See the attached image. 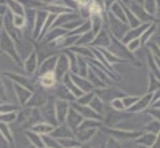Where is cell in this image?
Segmentation results:
<instances>
[{"mask_svg": "<svg viewBox=\"0 0 160 148\" xmlns=\"http://www.w3.org/2000/svg\"><path fill=\"white\" fill-rule=\"evenodd\" d=\"M138 143L151 148L152 145L157 143V134H146V136H142L141 139H138Z\"/></svg>", "mask_w": 160, "mask_h": 148, "instance_id": "9a60e30c", "label": "cell"}, {"mask_svg": "<svg viewBox=\"0 0 160 148\" xmlns=\"http://www.w3.org/2000/svg\"><path fill=\"white\" fill-rule=\"evenodd\" d=\"M7 11H8L7 5H0V18H3V16L7 15Z\"/></svg>", "mask_w": 160, "mask_h": 148, "instance_id": "4dcf8cb0", "label": "cell"}, {"mask_svg": "<svg viewBox=\"0 0 160 148\" xmlns=\"http://www.w3.org/2000/svg\"><path fill=\"white\" fill-rule=\"evenodd\" d=\"M139 97L138 96H127V97H123L122 99V104H123V107L125 109H130V107H133L136 104V100H138Z\"/></svg>", "mask_w": 160, "mask_h": 148, "instance_id": "83f0119b", "label": "cell"}, {"mask_svg": "<svg viewBox=\"0 0 160 148\" xmlns=\"http://www.w3.org/2000/svg\"><path fill=\"white\" fill-rule=\"evenodd\" d=\"M7 8L13 13V15H19V16L26 15V8L21 5L19 0H7Z\"/></svg>", "mask_w": 160, "mask_h": 148, "instance_id": "4fadbf2b", "label": "cell"}, {"mask_svg": "<svg viewBox=\"0 0 160 148\" xmlns=\"http://www.w3.org/2000/svg\"><path fill=\"white\" fill-rule=\"evenodd\" d=\"M37 69H38L37 54H35V53H31L29 58L26 59V62H24V72H26V75H28V76H31L32 73L37 72Z\"/></svg>", "mask_w": 160, "mask_h": 148, "instance_id": "ba28073f", "label": "cell"}, {"mask_svg": "<svg viewBox=\"0 0 160 148\" xmlns=\"http://www.w3.org/2000/svg\"><path fill=\"white\" fill-rule=\"evenodd\" d=\"M90 109H93L96 113H102V102H101L99 97H96V94H95V97L90 100Z\"/></svg>", "mask_w": 160, "mask_h": 148, "instance_id": "4316f807", "label": "cell"}, {"mask_svg": "<svg viewBox=\"0 0 160 148\" xmlns=\"http://www.w3.org/2000/svg\"><path fill=\"white\" fill-rule=\"evenodd\" d=\"M0 54H3V51H2V49H0Z\"/></svg>", "mask_w": 160, "mask_h": 148, "instance_id": "d6a6232c", "label": "cell"}, {"mask_svg": "<svg viewBox=\"0 0 160 148\" xmlns=\"http://www.w3.org/2000/svg\"><path fill=\"white\" fill-rule=\"evenodd\" d=\"M53 129H55V126H51L48 123H40V124H37V126L32 127V131L37 132V134H40V136H43V134H51Z\"/></svg>", "mask_w": 160, "mask_h": 148, "instance_id": "ffe728a7", "label": "cell"}, {"mask_svg": "<svg viewBox=\"0 0 160 148\" xmlns=\"http://www.w3.org/2000/svg\"><path fill=\"white\" fill-rule=\"evenodd\" d=\"M56 61H58V56H51V58L45 59L42 64H40V67H38L40 75H42V73H47V72H53V70H55V67H56Z\"/></svg>", "mask_w": 160, "mask_h": 148, "instance_id": "7c38bea8", "label": "cell"}, {"mask_svg": "<svg viewBox=\"0 0 160 148\" xmlns=\"http://www.w3.org/2000/svg\"><path fill=\"white\" fill-rule=\"evenodd\" d=\"M157 2L158 0H144V11L149 16H155L157 15Z\"/></svg>", "mask_w": 160, "mask_h": 148, "instance_id": "ac0fdd59", "label": "cell"}, {"mask_svg": "<svg viewBox=\"0 0 160 148\" xmlns=\"http://www.w3.org/2000/svg\"><path fill=\"white\" fill-rule=\"evenodd\" d=\"M68 70H69V59H68V56L66 54H61L59 58H58V61H56V67H55V75H56V80H59V78H62L66 73H68Z\"/></svg>", "mask_w": 160, "mask_h": 148, "instance_id": "7a4b0ae2", "label": "cell"}, {"mask_svg": "<svg viewBox=\"0 0 160 148\" xmlns=\"http://www.w3.org/2000/svg\"><path fill=\"white\" fill-rule=\"evenodd\" d=\"M51 134L53 136L51 137H55V139H68V137H71V132H69V129H68V126H61V127H55L51 131Z\"/></svg>", "mask_w": 160, "mask_h": 148, "instance_id": "2e32d148", "label": "cell"}, {"mask_svg": "<svg viewBox=\"0 0 160 148\" xmlns=\"http://www.w3.org/2000/svg\"><path fill=\"white\" fill-rule=\"evenodd\" d=\"M48 16V13H45V10H37L35 11V21H34V25H32V35L34 37H40V32H42V27L45 24V19Z\"/></svg>", "mask_w": 160, "mask_h": 148, "instance_id": "6da1fadb", "label": "cell"}, {"mask_svg": "<svg viewBox=\"0 0 160 148\" xmlns=\"http://www.w3.org/2000/svg\"><path fill=\"white\" fill-rule=\"evenodd\" d=\"M96 126H101V124L98 123V119H83L82 123H80V126L77 127V131L82 132V131H85V129H95Z\"/></svg>", "mask_w": 160, "mask_h": 148, "instance_id": "7402d4cb", "label": "cell"}, {"mask_svg": "<svg viewBox=\"0 0 160 148\" xmlns=\"http://www.w3.org/2000/svg\"><path fill=\"white\" fill-rule=\"evenodd\" d=\"M38 83L42 88H55L56 83H58V80H56V75L55 72H47V73H42V75H38Z\"/></svg>", "mask_w": 160, "mask_h": 148, "instance_id": "277c9868", "label": "cell"}, {"mask_svg": "<svg viewBox=\"0 0 160 148\" xmlns=\"http://www.w3.org/2000/svg\"><path fill=\"white\" fill-rule=\"evenodd\" d=\"M133 15H135L136 18H138V21L139 22H151V19H152V16H149L148 13L144 11V8L141 7V5H136V3H133L131 5V10H130Z\"/></svg>", "mask_w": 160, "mask_h": 148, "instance_id": "30bf717a", "label": "cell"}, {"mask_svg": "<svg viewBox=\"0 0 160 148\" xmlns=\"http://www.w3.org/2000/svg\"><path fill=\"white\" fill-rule=\"evenodd\" d=\"M152 97H154V92H148L144 97H139V99L136 100V104L133 105V107H130V110H131V112H142L146 107H149V105H151Z\"/></svg>", "mask_w": 160, "mask_h": 148, "instance_id": "8992f818", "label": "cell"}, {"mask_svg": "<svg viewBox=\"0 0 160 148\" xmlns=\"http://www.w3.org/2000/svg\"><path fill=\"white\" fill-rule=\"evenodd\" d=\"M111 105H112V109L117 110V112H123L125 110V107L122 104V99H112L111 100Z\"/></svg>", "mask_w": 160, "mask_h": 148, "instance_id": "f546056e", "label": "cell"}, {"mask_svg": "<svg viewBox=\"0 0 160 148\" xmlns=\"http://www.w3.org/2000/svg\"><path fill=\"white\" fill-rule=\"evenodd\" d=\"M11 25L15 29H24L26 27V18L24 16H19V15H13L11 13Z\"/></svg>", "mask_w": 160, "mask_h": 148, "instance_id": "603a6c76", "label": "cell"}, {"mask_svg": "<svg viewBox=\"0 0 160 148\" xmlns=\"http://www.w3.org/2000/svg\"><path fill=\"white\" fill-rule=\"evenodd\" d=\"M68 112H69L68 102H66V100L56 102V105H55V115H56V121H58V123H64L66 116H68Z\"/></svg>", "mask_w": 160, "mask_h": 148, "instance_id": "52a82bcc", "label": "cell"}, {"mask_svg": "<svg viewBox=\"0 0 160 148\" xmlns=\"http://www.w3.org/2000/svg\"><path fill=\"white\" fill-rule=\"evenodd\" d=\"M0 21H2V18H0Z\"/></svg>", "mask_w": 160, "mask_h": 148, "instance_id": "836d02e7", "label": "cell"}, {"mask_svg": "<svg viewBox=\"0 0 160 148\" xmlns=\"http://www.w3.org/2000/svg\"><path fill=\"white\" fill-rule=\"evenodd\" d=\"M2 27H3V22H2V21H0V30H2Z\"/></svg>", "mask_w": 160, "mask_h": 148, "instance_id": "1f68e13d", "label": "cell"}, {"mask_svg": "<svg viewBox=\"0 0 160 148\" xmlns=\"http://www.w3.org/2000/svg\"><path fill=\"white\" fill-rule=\"evenodd\" d=\"M26 136L29 137V140H31V143L35 146V148H43V142H42V137H40V134H37V132H34V131H29Z\"/></svg>", "mask_w": 160, "mask_h": 148, "instance_id": "44dd1931", "label": "cell"}, {"mask_svg": "<svg viewBox=\"0 0 160 148\" xmlns=\"http://www.w3.org/2000/svg\"><path fill=\"white\" fill-rule=\"evenodd\" d=\"M66 121H68V127H71V129H77V127L80 126V123L83 121V118H82V115L77 113L75 110L69 109L68 116H66Z\"/></svg>", "mask_w": 160, "mask_h": 148, "instance_id": "9c48e42d", "label": "cell"}, {"mask_svg": "<svg viewBox=\"0 0 160 148\" xmlns=\"http://www.w3.org/2000/svg\"><path fill=\"white\" fill-rule=\"evenodd\" d=\"M139 46H141L139 38H135V40H131V42L127 43V51H128V53H133V51H136Z\"/></svg>", "mask_w": 160, "mask_h": 148, "instance_id": "f1b7e54d", "label": "cell"}, {"mask_svg": "<svg viewBox=\"0 0 160 148\" xmlns=\"http://www.w3.org/2000/svg\"><path fill=\"white\" fill-rule=\"evenodd\" d=\"M95 97V92L93 91H90V92H83L80 97H77V104L78 105H87V104H90V100Z\"/></svg>", "mask_w": 160, "mask_h": 148, "instance_id": "484cf974", "label": "cell"}, {"mask_svg": "<svg viewBox=\"0 0 160 148\" xmlns=\"http://www.w3.org/2000/svg\"><path fill=\"white\" fill-rule=\"evenodd\" d=\"M74 110L77 112V113H80L82 115V118H88V119H101V115L99 113H96L93 109H90V107H87V105H78V104H74Z\"/></svg>", "mask_w": 160, "mask_h": 148, "instance_id": "5b68a950", "label": "cell"}, {"mask_svg": "<svg viewBox=\"0 0 160 148\" xmlns=\"http://www.w3.org/2000/svg\"><path fill=\"white\" fill-rule=\"evenodd\" d=\"M18 119V112H8V113H0V121L2 123H13V121H16Z\"/></svg>", "mask_w": 160, "mask_h": 148, "instance_id": "d4e9b609", "label": "cell"}, {"mask_svg": "<svg viewBox=\"0 0 160 148\" xmlns=\"http://www.w3.org/2000/svg\"><path fill=\"white\" fill-rule=\"evenodd\" d=\"M71 80L74 81V85L82 91V92H90V91H93V86L87 78H83V76H78L77 73H71Z\"/></svg>", "mask_w": 160, "mask_h": 148, "instance_id": "3957f363", "label": "cell"}, {"mask_svg": "<svg viewBox=\"0 0 160 148\" xmlns=\"http://www.w3.org/2000/svg\"><path fill=\"white\" fill-rule=\"evenodd\" d=\"M0 134L3 136V139L7 140V142H13V134H11V131H10V124H7V123H2L0 121Z\"/></svg>", "mask_w": 160, "mask_h": 148, "instance_id": "cb8c5ba5", "label": "cell"}, {"mask_svg": "<svg viewBox=\"0 0 160 148\" xmlns=\"http://www.w3.org/2000/svg\"><path fill=\"white\" fill-rule=\"evenodd\" d=\"M13 86H15V92L18 94V99H19L21 104H26V102L31 99L32 91H29L28 88H22L21 85H13Z\"/></svg>", "mask_w": 160, "mask_h": 148, "instance_id": "5bb4252c", "label": "cell"}, {"mask_svg": "<svg viewBox=\"0 0 160 148\" xmlns=\"http://www.w3.org/2000/svg\"><path fill=\"white\" fill-rule=\"evenodd\" d=\"M93 38H95V32H93V30H88V32H85V34H82V35L78 37V40H77L75 45H78V46H82V45H90V43L93 42Z\"/></svg>", "mask_w": 160, "mask_h": 148, "instance_id": "d6986e66", "label": "cell"}, {"mask_svg": "<svg viewBox=\"0 0 160 148\" xmlns=\"http://www.w3.org/2000/svg\"><path fill=\"white\" fill-rule=\"evenodd\" d=\"M91 45H99L101 48L109 46V45H111V37H109V34L106 32V30H102V29H101V30L95 35V38H93Z\"/></svg>", "mask_w": 160, "mask_h": 148, "instance_id": "8fae6325", "label": "cell"}, {"mask_svg": "<svg viewBox=\"0 0 160 148\" xmlns=\"http://www.w3.org/2000/svg\"><path fill=\"white\" fill-rule=\"evenodd\" d=\"M40 137H42V142H43V148H61L59 142H56V139L51 137L50 134H43Z\"/></svg>", "mask_w": 160, "mask_h": 148, "instance_id": "e0dca14e", "label": "cell"}]
</instances>
